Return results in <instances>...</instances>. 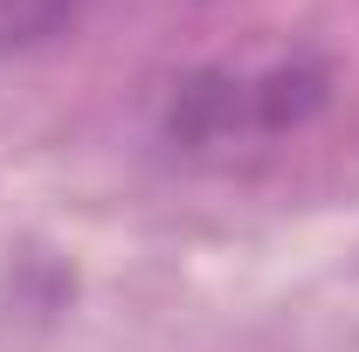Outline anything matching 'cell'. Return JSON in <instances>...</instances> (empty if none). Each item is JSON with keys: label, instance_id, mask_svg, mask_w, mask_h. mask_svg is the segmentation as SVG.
Instances as JSON below:
<instances>
[{"label": "cell", "instance_id": "cell-1", "mask_svg": "<svg viewBox=\"0 0 359 352\" xmlns=\"http://www.w3.org/2000/svg\"><path fill=\"white\" fill-rule=\"evenodd\" d=\"M325 97V62L311 55H249V62H215L201 76H187L173 97V138L194 145H249V138H276L283 125H297L304 111H318Z\"/></svg>", "mask_w": 359, "mask_h": 352}, {"label": "cell", "instance_id": "cell-2", "mask_svg": "<svg viewBox=\"0 0 359 352\" xmlns=\"http://www.w3.org/2000/svg\"><path fill=\"white\" fill-rule=\"evenodd\" d=\"M83 0H0V55H21V48L48 42L76 21Z\"/></svg>", "mask_w": 359, "mask_h": 352}]
</instances>
